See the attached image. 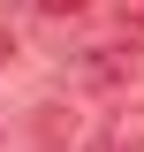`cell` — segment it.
<instances>
[{"label": "cell", "instance_id": "7a4b0ae2", "mask_svg": "<svg viewBox=\"0 0 144 152\" xmlns=\"http://www.w3.org/2000/svg\"><path fill=\"white\" fill-rule=\"evenodd\" d=\"M84 152H144V107L129 99V107H114L99 129H91V145Z\"/></svg>", "mask_w": 144, "mask_h": 152}, {"label": "cell", "instance_id": "277c9868", "mask_svg": "<svg viewBox=\"0 0 144 152\" xmlns=\"http://www.w3.org/2000/svg\"><path fill=\"white\" fill-rule=\"evenodd\" d=\"M114 8H121V23H129V31H144V0H114Z\"/></svg>", "mask_w": 144, "mask_h": 152}, {"label": "cell", "instance_id": "5b68a950", "mask_svg": "<svg viewBox=\"0 0 144 152\" xmlns=\"http://www.w3.org/2000/svg\"><path fill=\"white\" fill-rule=\"evenodd\" d=\"M8 61H15V31L0 23V69H8Z\"/></svg>", "mask_w": 144, "mask_h": 152}, {"label": "cell", "instance_id": "3957f363", "mask_svg": "<svg viewBox=\"0 0 144 152\" xmlns=\"http://www.w3.org/2000/svg\"><path fill=\"white\" fill-rule=\"evenodd\" d=\"M31 8H38V15H84L91 0H31Z\"/></svg>", "mask_w": 144, "mask_h": 152}, {"label": "cell", "instance_id": "6da1fadb", "mask_svg": "<svg viewBox=\"0 0 144 152\" xmlns=\"http://www.w3.org/2000/svg\"><path fill=\"white\" fill-rule=\"evenodd\" d=\"M76 76H84V84H129V76H144V46L137 38H114V46H91L84 61H76Z\"/></svg>", "mask_w": 144, "mask_h": 152}]
</instances>
